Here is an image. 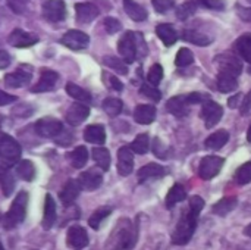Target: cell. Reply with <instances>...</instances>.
Listing matches in <instances>:
<instances>
[{"mask_svg": "<svg viewBox=\"0 0 251 250\" xmlns=\"http://www.w3.org/2000/svg\"><path fill=\"white\" fill-rule=\"evenodd\" d=\"M104 28H106V31L109 32V34H115V32H118V31H121L122 29V24L116 19V18H106L104 19Z\"/></svg>", "mask_w": 251, "mask_h": 250, "instance_id": "obj_50", "label": "cell"}, {"mask_svg": "<svg viewBox=\"0 0 251 250\" xmlns=\"http://www.w3.org/2000/svg\"><path fill=\"white\" fill-rule=\"evenodd\" d=\"M104 78H106V80H109V87H110V88H113V90H116V91H122L124 84H122L116 77L104 74Z\"/></svg>", "mask_w": 251, "mask_h": 250, "instance_id": "obj_54", "label": "cell"}, {"mask_svg": "<svg viewBox=\"0 0 251 250\" xmlns=\"http://www.w3.org/2000/svg\"><path fill=\"white\" fill-rule=\"evenodd\" d=\"M66 93L72 99L78 100L79 103H88V102H91V94L87 90H84L82 87H79V85H76L74 83H68L66 84Z\"/></svg>", "mask_w": 251, "mask_h": 250, "instance_id": "obj_37", "label": "cell"}, {"mask_svg": "<svg viewBox=\"0 0 251 250\" xmlns=\"http://www.w3.org/2000/svg\"><path fill=\"white\" fill-rule=\"evenodd\" d=\"M238 15L243 21H251V7H238Z\"/></svg>", "mask_w": 251, "mask_h": 250, "instance_id": "obj_57", "label": "cell"}, {"mask_svg": "<svg viewBox=\"0 0 251 250\" xmlns=\"http://www.w3.org/2000/svg\"><path fill=\"white\" fill-rule=\"evenodd\" d=\"M203 208H204V200H203L200 196H193V197H190V208H188V209H190L191 212L200 215V212H201Z\"/></svg>", "mask_w": 251, "mask_h": 250, "instance_id": "obj_51", "label": "cell"}, {"mask_svg": "<svg viewBox=\"0 0 251 250\" xmlns=\"http://www.w3.org/2000/svg\"><path fill=\"white\" fill-rule=\"evenodd\" d=\"M237 205H238L237 197H225V199L219 200L218 203H215L212 211H213V214H216L219 217H225L229 212H232L237 208Z\"/></svg>", "mask_w": 251, "mask_h": 250, "instance_id": "obj_34", "label": "cell"}, {"mask_svg": "<svg viewBox=\"0 0 251 250\" xmlns=\"http://www.w3.org/2000/svg\"><path fill=\"white\" fill-rule=\"evenodd\" d=\"M84 140L91 144H103L106 141V131L103 125L94 124L84 130Z\"/></svg>", "mask_w": 251, "mask_h": 250, "instance_id": "obj_24", "label": "cell"}, {"mask_svg": "<svg viewBox=\"0 0 251 250\" xmlns=\"http://www.w3.org/2000/svg\"><path fill=\"white\" fill-rule=\"evenodd\" d=\"M63 46H66L71 50H82L90 44V37L78 29H69L60 40Z\"/></svg>", "mask_w": 251, "mask_h": 250, "instance_id": "obj_11", "label": "cell"}, {"mask_svg": "<svg viewBox=\"0 0 251 250\" xmlns=\"http://www.w3.org/2000/svg\"><path fill=\"white\" fill-rule=\"evenodd\" d=\"M182 38L188 43H193L196 46H209L212 43V38L207 37L206 34L196 31V29H185L182 32Z\"/></svg>", "mask_w": 251, "mask_h": 250, "instance_id": "obj_35", "label": "cell"}, {"mask_svg": "<svg viewBox=\"0 0 251 250\" xmlns=\"http://www.w3.org/2000/svg\"><path fill=\"white\" fill-rule=\"evenodd\" d=\"M187 97V102L190 105H197V103H206L209 99L206 94H201V93H190L185 96Z\"/></svg>", "mask_w": 251, "mask_h": 250, "instance_id": "obj_52", "label": "cell"}, {"mask_svg": "<svg viewBox=\"0 0 251 250\" xmlns=\"http://www.w3.org/2000/svg\"><path fill=\"white\" fill-rule=\"evenodd\" d=\"M238 77L232 75V74H226V72H219L218 75V88L222 93H231L234 90H237L238 87Z\"/></svg>", "mask_w": 251, "mask_h": 250, "instance_id": "obj_29", "label": "cell"}, {"mask_svg": "<svg viewBox=\"0 0 251 250\" xmlns=\"http://www.w3.org/2000/svg\"><path fill=\"white\" fill-rule=\"evenodd\" d=\"M31 77H32V68H29L28 65H21L15 72H10L4 77V83L7 87L19 88L28 84L31 81Z\"/></svg>", "mask_w": 251, "mask_h": 250, "instance_id": "obj_10", "label": "cell"}, {"mask_svg": "<svg viewBox=\"0 0 251 250\" xmlns=\"http://www.w3.org/2000/svg\"><path fill=\"white\" fill-rule=\"evenodd\" d=\"M162 78H163V68H162V65L154 63V65L149 69L147 81H149V84H151V85L156 87L157 84H160Z\"/></svg>", "mask_w": 251, "mask_h": 250, "instance_id": "obj_46", "label": "cell"}, {"mask_svg": "<svg viewBox=\"0 0 251 250\" xmlns=\"http://www.w3.org/2000/svg\"><path fill=\"white\" fill-rule=\"evenodd\" d=\"M22 149L13 137L7 134L0 136V169H10L13 165H18Z\"/></svg>", "mask_w": 251, "mask_h": 250, "instance_id": "obj_3", "label": "cell"}, {"mask_svg": "<svg viewBox=\"0 0 251 250\" xmlns=\"http://www.w3.org/2000/svg\"><path fill=\"white\" fill-rule=\"evenodd\" d=\"M103 63L107 68L113 69L115 72H118L121 75H126L128 74V66H126V63H125L124 59H119L116 56H104L103 57Z\"/></svg>", "mask_w": 251, "mask_h": 250, "instance_id": "obj_40", "label": "cell"}, {"mask_svg": "<svg viewBox=\"0 0 251 250\" xmlns=\"http://www.w3.org/2000/svg\"><path fill=\"white\" fill-rule=\"evenodd\" d=\"M76 22L79 24H90L99 16V7L93 3H78L75 4Z\"/></svg>", "mask_w": 251, "mask_h": 250, "instance_id": "obj_19", "label": "cell"}, {"mask_svg": "<svg viewBox=\"0 0 251 250\" xmlns=\"http://www.w3.org/2000/svg\"><path fill=\"white\" fill-rule=\"evenodd\" d=\"M247 140L251 143V125L250 128H249V131H247Z\"/></svg>", "mask_w": 251, "mask_h": 250, "instance_id": "obj_61", "label": "cell"}, {"mask_svg": "<svg viewBox=\"0 0 251 250\" xmlns=\"http://www.w3.org/2000/svg\"><path fill=\"white\" fill-rule=\"evenodd\" d=\"M7 6L13 13H24L28 7V0H7Z\"/></svg>", "mask_w": 251, "mask_h": 250, "instance_id": "obj_48", "label": "cell"}, {"mask_svg": "<svg viewBox=\"0 0 251 250\" xmlns=\"http://www.w3.org/2000/svg\"><path fill=\"white\" fill-rule=\"evenodd\" d=\"M112 214V208L110 206H103V208H99L97 211L93 212V215L90 217L88 220V225L93 228V230H99L101 222L104 221V218H107L109 215Z\"/></svg>", "mask_w": 251, "mask_h": 250, "instance_id": "obj_38", "label": "cell"}, {"mask_svg": "<svg viewBox=\"0 0 251 250\" xmlns=\"http://www.w3.org/2000/svg\"><path fill=\"white\" fill-rule=\"evenodd\" d=\"M215 60L218 63L219 72H226V74H232V75L238 77L243 71L241 60L232 53H222Z\"/></svg>", "mask_w": 251, "mask_h": 250, "instance_id": "obj_9", "label": "cell"}, {"mask_svg": "<svg viewBox=\"0 0 251 250\" xmlns=\"http://www.w3.org/2000/svg\"><path fill=\"white\" fill-rule=\"evenodd\" d=\"M235 181L241 186L251 183V161L240 167L235 172Z\"/></svg>", "mask_w": 251, "mask_h": 250, "instance_id": "obj_44", "label": "cell"}, {"mask_svg": "<svg viewBox=\"0 0 251 250\" xmlns=\"http://www.w3.org/2000/svg\"><path fill=\"white\" fill-rule=\"evenodd\" d=\"M43 16L50 22H60L66 16V6L62 0H47L43 4Z\"/></svg>", "mask_w": 251, "mask_h": 250, "instance_id": "obj_13", "label": "cell"}, {"mask_svg": "<svg viewBox=\"0 0 251 250\" xmlns=\"http://www.w3.org/2000/svg\"><path fill=\"white\" fill-rule=\"evenodd\" d=\"M0 187L6 197L12 194L15 189V178L9 169H0Z\"/></svg>", "mask_w": 251, "mask_h": 250, "instance_id": "obj_39", "label": "cell"}, {"mask_svg": "<svg viewBox=\"0 0 251 250\" xmlns=\"http://www.w3.org/2000/svg\"><path fill=\"white\" fill-rule=\"evenodd\" d=\"M124 109V103L121 99H116V97H107L104 102H103V111L109 115V116H118Z\"/></svg>", "mask_w": 251, "mask_h": 250, "instance_id": "obj_41", "label": "cell"}, {"mask_svg": "<svg viewBox=\"0 0 251 250\" xmlns=\"http://www.w3.org/2000/svg\"><path fill=\"white\" fill-rule=\"evenodd\" d=\"M235 50L241 59H244L246 62L250 63L249 71L251 74V34H244L235 41Z\"/></svg>", "mask_w": 251, "mask_h": 250, "instance_id": "obj_27", "label": "cell"}, {"mask_svg": "<svg viewBox=\"0 0 251 250\" xmlns=\"http://www.w3.org/2000/svg\"><path fill=\"white\" fill-rule=\"evenodd\" d=\"M16 175L24 181H32L35 178V167L31 161H21L16 165Z\"/></svg>", "mask_w": 251, "mask_h": 250, "instance_id": "obj_36", "label": "cell"}, {"mask_svg": "<svg viewBox=\"0 0 251 250\" xmlns=\"http://www.w3.org/2000/svg\"><path fill=\"white\" fill-rule=\"evenodd\" d=\"M59 81V74L51 71V69H43L38 83L31 88L32 93H44V91H50L56 87Z\"/></svg>", "mask_w": 251, "mask_h": 250, "instance_id": "obj_17", "label": "cell"}, {"mask_svg": "<svg viewBox=\"0 0 251 250\" xmlns=\"http://www.w3.org/2000/svg\"><path fill=\"white\" fill-rule=\"evenodd\" d=\"M66 243L69 248L75 250L84 249L88 245V234L85 231V228L79 227V225H72L68 230L66 234Z\"/></svg>", "mask_w": 251, "mask_h": 250, "instance_id": "obj_15", "label": "cell"}, {"mask_svg": "<svg viewBox=\"0 0 251 250\" xmlns=\"http://www.w3.org/2000/svg\"><path fill=\"white\" fill-rule=\"evenodd\" d=\"M137 243V230L129 220L118 221L115 230L107 239L106 250H131Z\"/></svg>", "mask_w": 251, "mask_h": 250, "instance_id": "obj_1", "label": "cell"}, {"mask_svg": "<svg viewBox=\"0 0 251 250\" xmlns=\"http://www.w3.org/2000/svg\"><path fill=\"white\" fill-rule=\"evenodd\" d=\"M7 43L10 46H13V47L25 49V47H31L35 43H38V37L35 34H32V32H28V31L21 29V28H16V29H13L9 34Z\"/></svg>", "mask_w": 251, "mask_h": 250, "instance_id": "obj_12", "label": "cell"}, {"mask_svg": "<svg viewBox=\"0 0 251 250\" xmlns=\"http://www.w3.org/2000/svg\"><path fill=\"white\" fill-rule=\"evenodd\" d=\"M228 140H229V133L226 130H219L206 139V147L210 150H219L228 143Z\"/></svg>", "mask_w": 251, "mask_h": 250, "instance_id": "obj_28", "label": "cell"}, {"mask_svg": "<svg viewBox=\"0 0 251 250\" xmlns=\"http://www.w3.org/2000/svg\"><path fill=\"white\" fill-rule=\"evenodd\" d=\"M9 63H10V56H9V53L4 52V50H0V69L7 68Z\"/></svg>", "mask_w": 251, "mask_h": 250, "instance_id": "obj_56", "label": "cell"}, {"mask_svg": "<svg viewBox=\"0 0 251 250\" xmlns=\"http://www.w3.org/2000/svg\"><path fill=\"white\" fill-rule=\"evenodd\" d=\"M165 174V169L163 167L157 165V164H147L144 165L143 168L138 169L137 172V177L140 181H146L149 178H156V177H162Z\"/></svg>", "mask_w": 251, "mask_h": 250, "instance_id": "obj_33", "label": "cell"}, {"mask_svg": "<svg viewBox=\"0 0 251 250\" xmlns=\"http://www.w3.org/2000/svg\"><path fill=\"white\" fill-rule=\"evenodd\" d=\"M101 181H103V177H101L100 168H91L88 171H84L78 177V183H79L81 189H84L87 192L97 190L101 186Z\"/></svg>", "mask_w": 251, "mask_h": 250, "instance_id": "obj_14", "label": "cell"}, {"mask_svg": "<svg viewBox=\"0 0 251 250\" xmlns=\"http://www.w3.org/2000/svg\"><path fill=\"white\" fill-rule=\"evenodd\" d=\"M153 6H154L156 12L166 13L175 6V1L174 0H153Z\"/></svg>", "mask_w": 251, "mask_h": 250, "instance_id": "obj_49", "label": "cell"}, {"mask_svg": "<svg viewBox=\"0 0 251 250\" xmlns=\"http://www.w3.org/2000/svg\"><path fill=\"white\" fill-rule=\"evenodd\" d=\"M185 199H187V192H185L184 186L175 184L166 196V208L172 209L175 205H178L179 202H184Z\"/></svg>", "mask_w": 251, "mask_h": 250, "instance_id": "obj_31", "label": "cell"}, {"mask_svg": "<svg viewBox=\"0 0 251 250\" xmlns=\"http://www.w3.org/2000/svg\"><path fill=\"white\" fill-rule=\"evenodd\" d=\"M124 9L126 15L135 22H143L147 19V10L135 0H124Z\"/></svg>", "mask_w": 251, "mask_h": 250, "instance_id": "obj_26", "label": "cell"}, {"mask_svg": "<svg viewBox=\"0 0 251 250\" xmlns=\"http://www.w3.org/2000/svg\"><path fill=\"white\" fill-rule=\"evenodd\" d=\"M91 153H93L94 162L101 171H107L110 168V153L107 149H104L103 146H97L91 150Z\"/></svg>", "mask_w": 251, "mask_h": 250, "instance_id": "obj_32", "label": "cell"}, {"mask_svg": "<svg viewBox=\"0 0 251 250\" xmlns=\"http://www.w3.org/2000/svg\"><path fill=\"white\" fill-rule=\"evenodd\" d=\"M166 108L176 118H184L190 112V103L187 102L185 96H175V97L169 99L166 103Z\"/></svg>", "mask_w": 251, "mask_h": 250, "instance_id": "obj_21", "label": "cell"}, {"mask_svg": "<svg viewBox=\"0 0 251 250\" xmlns=\"http://www.w3.org/2000/svg\"><path fill=\"white\" fill-rule=\"evenodd\" d=\"M196 9H197L196 1H185L176 9V16H178V19L185 21V19H188L190 16H193L196 13Z\"/></svg>", "mask_w": 251, "mask_h": 250, "instance_id": "obj_43", "label": "cell"}, {"mask_svg": "<svg viewBox=\"0 0 251 250\" xmlns=\"http://www.w3.org/2000/svg\"><path fill=\"white\" fill-rule=\"evenodd\" d=\"M240 100H243V94H237V96H234L232 99H229V106L231 108H237V103L240 102Z\"/></svg>", "mask_w": 251, "mask_h": 250, "instance_id": "obj_59", "label": "cell"}, {"mask_svg": "<svg viewBox=\"0 0 251 250\" xmlns=\"http://www.w3.org/2000/svg\"><path fill=\"white\" fill-rule=\"evenodd\" d=\"M118 52L125 60V63L135 62L137 56V32L126 31L118 41Z\"/></svg>", "mask_w": 251, "mask_h": 250, "instance_id": "obj_5", "label": "cell"}, {"mask_svg": "<svg viewBox=\"0 0 251 250\" xmlns=\"http://www.w3.org/2000/svg\"><path fill=\"white\" fill-rule=\"evenodd\" d=\"M63 131V125L59 119L56 118H50V116H46V118H41L35 122V133L40 136V137H44V139H54L57 136H60V133Z\"/></svg>", "mask_w": 251, "mask_h": 250, "instance_id": "obj_6", "label": "cell"}, {"mask_svg": "<svg viewBox=\"0 0 251 250\" xmlns=\"http://www.w3.org/2000/svg\"><path fill=\"white\" fill-rule=\"evenodd\" d=\"M68 159L71 162V165L76 169L85 167L87 161H88V150L85 146H78L75 147L69 155H68Z\"/></svg>", "mask_w": 251, "mask_h": 250, "instance_id": "obj_30", "label": "cell"}, {"mask_svg": "<svg viewBox=\"0 0 251 250\" xmlns=\"http://www.w3.org/2000/svg\"><path fill=\"white\" fill-rule=\"evenodd\" d=\"M199 3H201L209 9H216V10H222L225 7L224 0H199Z\"/></svg>", "mask_w": 251, "mask_h": 250, "instance_id": "obj_53", "label": "cell"}, {"mask_svg": "<svg viewBox=\"0 0 251 250\" xmlns=\"http://www.w3.org/2000/svg\"><path fill=\"white\" fill-rule=\"evenodd\" d=\"M156 118V108L151 105H138L134 111V119L141 125H149Z\"/></svg>", "mask_w": 251, "mask_h": 250, "instance_id": "obj_23", "label": "cell"}, {"mask_svg": "<svg viewBox=\"0 0 251 250\" xmlns=\"http://www.w3.org/2000/svg\"><path fill=\"white\" fill-rule=\"evenodd\" d=\"M0 250H4L3 249V245H1V242H0Z\"/></svg>", "mask_w": 251, "mask_h": 250, "instance_id": "obj_62", "label": "cell"}, {"mask_svg": "<svg viewBox=\"0 0 251 250\" xmlns=\"http://www.w3.org/2000/svg\"><path fill=\"white\" fill-rule=\"evenodd\" d=\"M194 62V55H193V52L190 50V49H185V47H182V49H179V52L176 53V59H175V63H176V66H188V65H191Z\"/></svg>", "mask_w": 251, "mask_h": 250, "instance_id": "obj_45", "label": "cell"}, {"mask_svg": "<svg viewBox=\"0 0 251 250\" xmlns=\"http://www.w3.org/2000/svg\"><path fill=\"white\" fill-rule=\"evenodd\" d=\"M26 206H28V193L26 192H19L10 205V209L4 215L3 225L6 230H12L21 222H24L26 217Z\"/></svg>", "mask_w": 251, "mask_h": 250, "instance_id": "obj_4", "label": "cell"}, {"mask_svg": "<svg viewBox=\"0 0 251 250\" xmlns=\"http://www.w3.org/2000/svg\"><path fill=\"white\" fill-rule=\"evenodd\" d=\"M134 171V152L124 146L118 150V172L122 177L129 175Z\"/></svg>", "mask_w": 251, "mask_h": 250, "instance_id": "obj_18", "label": "cell"}, {"mask_svg": "<svg viewBox=\"0 0 251 250\" xmlns=\"http://www.w3.org/2000/svg\"><path fill=\"white\" fill-rule=\"evenodd\" d=\"M16 100V96H12L6 91H3L0 88V106H6V105H10Z\"/></svg>", "mask_w": 251, "mask_h": 250, "instance_id": "obj_55", "label": "cell"}, {"mask_svg": "<svg viewBox=\"0 0 251 250\" xmlns=\"http://www.w3.org/2000/svg\"><path fill=\"white\" fill-rule=\"evenodd\" d=\"M156 34L157 37L163 41L166 47H171L176 43L178 40V32L171 24H160L156 27Z\"/></svg>", "mask_w": 251, "mask_h": 250, "instance_id": "obj_25", "label": "cell"}, {"mask_svg": "<svg viewBox=\"0 0 251 250\" xmlns=\"http://www.w3.org/2000/svg\"><path fill=\"white\" fill-rule=\"evenodd\" d=\"M244 233H246V236H249V237H251V224H250V225H247V227H246Z\"/></svg>", "mask_w": 251, "mask_h": 250, "instance_id": "obj_60", "label": "cell"}, {"mask_svg": "<svg viewBox=\"0 0 251 250\" xmlns=\"http://www.w3.org/2000/svg\"><path fill=\"white\" fill-rule=\"evenodd\" d=\"M224 116V108L213 102V100H207L206 103H203L201 108V118L204 119V125L206 128H213Z\"/></svg>", "mask_w": 251, "mask_h": 250, "instance_id": "obj_8", "label": "cell"}, {"mask_svg": "<svg viewBox=\"0 0 251 250\" xmlns=\"http://www.w3.org/2000/svg\"><path fill=\"white\" fill-rule=\"evenodd\" d=\"M79 192H81V186H79L78 180H69V181L63 186L62 192L59 193L60 202H62L65 206H71V205L76 200V197L79 196Z\"/></svg>", "mask_w": 251, "mask_h": 250, "instance_id": "obj_20", "label": "cell"}, {"mask_svg": "<svg viewBox=\"0 0 251 250\" xmlns=\"http://www.w3.org/2000/svg\"><path fill=\"white\" fill-rule=\"evenodd\" d=\"M197 220H199V215L191 212L190 209L187 212H184V215L181 217V220L178 221V224H176V227H175V230L172 233V237H171L172 243L176 245V246L187 245L191 240V237H193V234L196 231Z\"/></svg>", "mask_w": 251, "mask_h": 250, "instance_id": "obj_2", "label": "cell"}, {"mask_svg": "<svg viewBox=\"0 0 251 250\" xmlns=\"http://www.w3.org/2000/svg\"><path fill=\"white\" fill-rule=\"evenodd\" d=\"M90 115V108L85 103H74L69 106L68 112H66V122L72 127H76L79 124H82Z\"/></svg>", "mask_w": 251, "mask_h": 250, "instance_id": "obj_16", "label": "cell"}, {"mask_svg": "<svg viewBox=\"0 0 251 250\" xmlns=\"http://www.w3.org/2000/svg\"><path fill=\"white\" fill-rule=\"evenodd\" d=\"M56 202L53 200V197L50 194H46V200H44V214H43V221L41 225L44 230H50L54 222H56Z\"/></svg>", "mask_w": 251, "mask_h": 250, "instance_id": "obj_22", "label": "cell"}, {"mask_svg": "<svg viewBox=\"0 0 251 250\" xmlns=\"http://www.w3.org/2000/svg\"><path fill=\"white\" fill-rule=\"evenodd\" d=\"M250 109H251V93L249 94V96H246V99L243 100V105H241V113H243V115H247Z\"/></svg>", "mask_w": 251, "mask_h": 250, "instance_id": "obj_58", "label": "cell"}, {"mask_svg": "<svg viewBox=\"0 0 251 250\" xmlns=\"http://www.w3.org/2000/svg\"><path fill=\"white\" fill-rule=\"evenodd\" d=\"M140 91H141L143 96L151 99L153 102H159V100L162 99V93H160L154 85H151V84H143Z\"/></svg>", "mask_w": 251, "mask_h": 250, "instance_id": "obj_47", "label": "cell"}, {"mask_svg": "<svg viewBox=\"0 0 251 250\" xmlns=\"http://www.w3.org/2000/svg\"><path fill=\"white\" fill-rule=\"evenodd\" d=\"M224 164H225V159L224 158H219V156H206L200 162L199 175L203 180H212V178H215L221 172Z\"/></svg>", "mask_w": 251, "mask_h": 250, "instance_id": "obj_7", "label": "cell"}, {"mask_svg": "<svg viewBox=\"0 0 251 250\" xmlns=\"http://www.w3.org/2000/svg\"><path fill=\"white\" fill-rule=\"evenodd\" d=\"M150 147V137L149 134H138L134 141L131 143V149L137 155H146Z\"/></svg>", "mask_w": 251, "mask_h": 250, "instance_id": "obj_42", "label": "cell"}]
</instances>
